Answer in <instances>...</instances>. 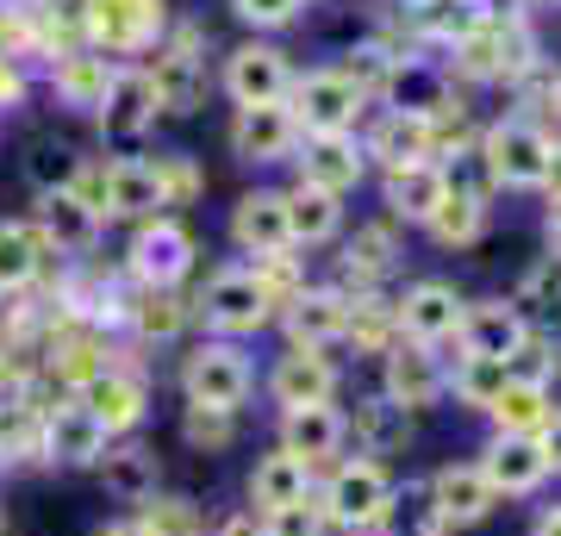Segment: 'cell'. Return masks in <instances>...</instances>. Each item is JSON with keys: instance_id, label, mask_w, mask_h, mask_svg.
Returning <instances> with one entry per match:
<instances>
[{"instance_id": "obj_1", "label": "cell", "mask_w": 561, "mask_h": 536, "mask_svg": "<svg viewBox=\"0 0 561 536\" xmlns=\"http://www.w3.org/2000/svg\"><path fill=\"white\" fill-rule=\"evenodd\" d=\"M312 499H319V512H324V524H331V536L387 531V524L400 517V480H393V468H387V461H375V456H337L319 475Z\"/></svg>"}, {"instance_id": "obj_2", "label": "cell", "mask_w": 561, "mask_h": 536, "mask_svg": "<svg viewBox=\"0 0 561 536\" xmlns=\"http://www.w3.org/2000/svg\"><path fill=\"white\" fill-rule=\"evenodd\" d=\"M194 318L206 324V338H231V343H250L275 324V299L250 275V262H225L201 281L194 294Z\"/></svg>"}, {"instance_id": "obj_3", "label": "cell", "mask_w": 561, "mask_h": 536, "mask_svg": "<svg viewBox=\"0 0 561 536\" xmlns=\"http://www.w3.org/2000/svg\"><path fill=\"white\" fill-rule=\"evenodd\" d=\"M69 194H81L106 225H144L162 213V187L150 157H113V162H88L81 157Z\"/></svg>"}, {"instance_id": "obj_4", "label": "cell", "mask_w": 561, "mask_h": 536, "mask_svg": "<svg viewBox=\"0 0 561 536\" xmlns=\"http://www.w3.org/2000/svg\"><path fill=\"white\" fill-rule=\"evenodd\" d=\"M175 387L187 406H219V412H243L256 394V362L231 338H201L175 368Z\"/></svg>"}, {"instance_id": "obj_5", "label": "cell", "mask_w": 561, "mask_h": 536, "mask_svg": "<svg viewBox=\"0 0 561 536\" xmlns=\"http://www.w3.org/2000/svg\"><path fill=\"white\" fill-rule=\"evenodd\" d=\"M549 132H542L530 113H505V119H493L474 138V150H481V169L486 181H493V194L500 187H512V194H542V169H549Z\"/></svg>"}, {"instance_id": "obj_6", "label": "cell", "mask_w": 561, "mask_h": 536, "mask_svg": "<svg viewBox=\"0 0 561 536\" xmlns=\"http://www.w3.org/2000/svg\"><path fill=\"white\" fill-rule=\"evenodd\" d=\"M81 44L101 57H144L169 32V0H81Z\"/></svg>"}, {"instance_id": "obj_7", "label": "cell", "mask_w": 561, "mask_h": 536, "mask_svg": "<svg viewBox=\"0 0 561 536\" xmlns=\"http://www.w3.org/2000/svg\"><path fill=\"white\" fill-rule=\"evenodd\" d=\"M144 76H150L157 113H175V119L201 113V100H206V38H201V25L194 20H169L157 57L144 62Z\"/></svg>"}, {"instance_id": "obj_8", "label": "cell", "mask_w": 561, "mask_h": 536, "mask_svg": "<svg viewBox=\"0 0 561 536\" xmlns=\"http://www.w3.org/2000/svg\"><path fill=\"white\" fill-rule=\"evenodd\" d=\"M194 262H201L194 231H187L175 213H157V219L131 225V243H125L119 275L131 281V287H187Z\"/></svg>"}, {"instance_id": "obj_9", "label": "cell", "mask_w": 561, "mask_h": 536, "mask_svg": "<svg viewBox=\"0 0 561 536\" xmlns=\"http://www.w3.org/2000/svg\"><path fill=\"white\" fill-rule=\"evenodd\" d=\"M287 113H294V125H300V138H350V132L362 125V113H368V100H362L356 81L331 62V69H306V76H294V88H287Z\"/></svg>"}, {"instance_id": "obj_10", "label": "cell", "mask_w": 561, "mask_h": 536, "mask_svg": "<svg viewBox=\"0 0 561 536\" xmlns=\"http://www.w3.org/2000/svg\"><path fill=\"white\" fill-rule=\"evenodd\" d=\"M381 399H393L405 418H419V412H431V406H443V399H449V356H443V350H431V343L400 338L381 356Z\"/></svg>"}, {"instance_id": "obj_11", "label": "cell", "mask_w": 561, "mask_h": 536, "mask_svg": "<svg viewBox=\"0 0 561 536\" xmlns=\"http://www.w3.org/2000/svg\"><path fill=\"white\" fill-rule=\"evenodd\" d=\"M419 493H424V512L437 517L443 531H474V524H486V517L500 512V493L486 487V475L474 461H443V468H431V480H424Z\"/></svg>"}, {"instance_id": "obj_12", "label": "cell", "mask_w": 561, "mask_h": 536, "mask_svg": "<svg viewBox=\"0 0 561 536\" xmlns=\"http://www.w3.org/2000/svg\"><path fill=\"white\" fill-rule=\"evenodd\" d=\"M262 394H268L275 412H294V406H337L343 368L331 362V350H280L275 368L262 375Z\"/></svg>"}, {"instance_id": "obj_13", "label": "cell", "mask_w": 561, "mask_h": 536, "mask_svg": "<svg viewBox=\"0 0 561 536\" xmlns=\"http://www.w3.org/2000/svg\"><path fill=\"white\" fill-rule=\"evenodd\" d=\"M219 88L231 94V106H275V100H287V88H294V62H287L280 44L250 38V44H238V50H225Z\"/></svg>"}, {"instance_id": "obj_14", "label": "cell", "mask_w": 561, "mask_h": 536, "mask_svg": "<svg viewBox=\"0 0 561 536\" xmlns=\"http://www.w3.org/2000/svg\"><path fill=\"white\" fill-rule=\"evenodd\" d=\"M32 225H38V238L50 243V256L57 262H88L94 250H101V238H106V219L81 194H69V187L32 199Z\"/></svg>"}, {"instance_id": "obj_15", "label": "cell", "mask_w": 561, "mask_h": 536, "mask_svg": "<svg viewBox=\"0 0 561 536\" xmlns=\"http://www.w3.org/2000/svg\"><path fill=\"white\" fill-rule=\"evenodd\" d=\"M275 449L300 456L312 475H324L337 456H350L343 406H294V412H275Z\"/></svg>"}, {"instance_id": "obj_16", "label": "cell", "mask_w": 561, "mask_h": 536, "mask_svg": "<svg viewBox=\"0 0 561 536\" xmlns=\"http://www.w3.org/2000/svg\"><path fill=\"white\" fill-rule=\"evenodd\" d=\"M69 399H81L88 412L101 418L106 437L119 443V437H131L144 418H150V375H144V368H113V362H106L101 375L88 380V387H76Z\"/></svg>"}, {"instance_id": "obj_17", "label": "cell", "mask_w": 561, "mask_h": 536, "mask_svg": "<svg viewBox=\"0 0 561 536\" xmlns=\"http://www.w3.org/2000/svg\"><path fill=\"white\" fill-rule=\"evenodd\" d=\"M275 324L287 331V350H337L343 324H350V294H337L331 281H306L300 294L280 306Z\"/></svg>"}, {"instance_id": "obj_18", "label": "cell", "mask_w": 561, "mask_h": 536, "mask_svg": "<svg viewBox=\"0 0 561 536\" xmlns=\"http://www.w3.org/2000/svg\"><path fill=\"white\" fill-rule=\"evenodd\" d=\"M362 157L368 169H412V162H437V138H431V119L419 106H381L375 125L362 132Z\"/></svg>"}, {"instance_id": "obj_19", "label": "cell", "mask_w": 561, "mask_h": 536, "mask_svg": "<svg viewBox=\"0 0 561 536\" xmlns=\"http://www.w3.org/2000/svg\"><path fill=\"white\" fill-rule=\"evenodd\" d=\"M187 324H194V294H181V287H131V281H125L119 331L131 343H144V350L181 343L187 338Z\"/></svg>"}, {"instance_id": "obj_20", "label": "cell", "mask_w": 561, "mask_h": 536, "mask_svg": "<svg viewBox=\"0 0 561 536\" xmlns=\"http://www.w3.org/2000/svg\"><path fill=\"white\" fill-rule=\"evenodd\" d=\"M461 287L456 281H437L424 275L412 281L400 299H393V318H400V338L412 343H431V350H443V343H456V324H461Z\"/></svg>"}, {"instance_id": "obj_21", "label": "cell", "mask_w": 561, "mask_h": 536, "mask_svg": "<svg viewBox=\"0 0 561 536\" xmlns=\"http://www.w3.org/2000/svg\"><path fill=\"white\" fill-rule=\"evenodd\" d=\"M106 443L113 437L101 431V418L88 412L81 399H50L44 406V468H88L94 475Z\"/></svg>"}, {"instance_id": "obj_22", "label": "cell", "mask_w": 561, "mask_h": 536, "mask_svg": "<svg viewBox=\"0 0 561 536\" xmlns=\"http://www.w3.org/2000/svg\"><path fill=\"white\" fill-rule=\"evenodd\" d=\"M300 150V125L287 113V100L275 106H238L231 113V157L250 162V169H275V162H294Z\"/></svg>"}, {"instance_id": "obj_23", "label": "cell", "mask_w": 561, "mask_h": 536, "mask_svg": "<svg viewBox=\"0 0 561 536\" xmlns=\"http://www.w3.org/2000/svg\"><path fill=\"white\" fill-rule=\"evenodd\" d=\"M400 262V225L387 219H368L356 225V238H343V256H337V294H381V281L393 275Z\"/></svg>"}, {"instance_id": "obj_24", "label": "cell", "mask_w": 561, "mask_h": 536, "mask_svg": "<svg viewBox=\"0 0 561 536\" xmlns=\"http://www.w3.org/2000/svg\"><path fill=\"white\" fill-rule=\"evenodd\" d=\"M225 238H231V250H238V256H250V262L294 250V238H287V199H280V187H250V194H238L231 219H225Z\"/></svg>"}, {"instance_id": "obj_25", "label": "cell", "mask_w": 561, "mask_h": 536, "mask_svg": "<svg viewBox=\"0 0 561 536\" xmlns=\"http://www.w3.org/2000/svg\"><path fill=\"white\" fill-rule=\"evenodd\" d=\"M94 125H101L106 144H144L150 138V125H157V94H150L144 62H119V69H113V88H106Z\"/></svg>"}, {"instance_id": "obj_26", "label": "cell", "mask_w": 561, "mask_h": 536, "mask_svg": "<svg viewBox=\"0 0 561 536\" xmlns=\"http://www.w3.org/2000/svg\"><path fill=\"white\" fill-rule=\"evenodd\" d=\"M474 468H481L486 487L500 493V505L505 499H537L542 487H549V461H542L537 437H486Z\"/></svg>"}, {"instance_id": "obj_27", "label": "cell", "mask_w": 561, "mask_h": 536, "mask_svg": "<svg viewBox=\"0 0 561 536\" xmlns=\"http://www.w3.org/2000/svg\"><path fill=\"white\" fill-rule=\"evenodd\" d=\"M524 331H530V318L518 312V299H468L461 306V324H456V350L461 356H493L505 362L512 350L524 343Z\"/></svg>"}, {"instance_id": "obj_28", "label": "cell", "mask_w": 561, "mask_h": 536, "mask_svg": "<svg viewBox=\"0 0 561 536\" xmlns=\"http://www.w3.org/2000/svg\"><path fill=\"white\" fill-rule=\"evenodd\" d=\"M294 169L306 181V187H324V194L350 199L368 181V157H362V138L350 132V138H300V150H294Z\"/></svg>"}, {"instance_id": "obj_29", "label": "cell", "mask_w": 561, "mask_h": 536, "mask_svg": "<svg viewBox=\"0 0 561 536\" xmlns=\"http://www.w3.org/2000/svg\"><path fill=\"white\" fill-rule=\"evenodd\" d=\"M94 475H101L106 499H119V505H131V512H138L144 499L162 493V461H157V449H144V443H131V437L106 443V456L94 461Z\"/></svg>"}, {"instance_id": "obj_30", "label": "cell", "mask_w": 561, "mask_h": 536, "mask_svg": "<svg viewBox=\"0 0 561 536\" xmlns=\"http://www.w3.org/2000/svg\"><path fill=\"white\" fill-rule=\"evenodd\" d=\"M50 243L38 238V225L32 219H0V306L7 299L32 294L44 275H50Z\"/></svg>"}, {"instance_id": "obj_31", "label": "cell", "mask_w": 561, "mask_h": 536, "mask_svg": "<svg viewBox=\"0 0 561 536\" xmlns=\"http://www.w3.org/2000/svg\"><path fill=\"white\" fill-rule=\"evenodd\" d=\"M113 69L119 62L101 57V50H62V57H50V94H57V106H69V113H101L106 88H113Z\"/></svg>"}, {"instance_id": "obj_32", "label": "cell", "mask_w": 561, "mask_h": 536, "mask_svg": "<svg viewBox=\"0 0 561 536\" xmlns=\"http://www.w3.org/2000/svg\"><path fill=\"white\" fill-rule=\"evenodd\" d=\"M319 475L306 468L300 456H287V449H262L250 461V480H243V499H250V512H275V505H300L312 499Z\"/></svg>"}, {"instance_id": "obj_33", "label": "cell", "mask_w": 561, "mask_h": 536, "mask_svg": "<svg viewBox=\"0 0 561 536\" xmlns=\"http://www.w3.org/2000/svg\"><path fill=\"white\" fill-rule=\"evenodd\" d=\"M343 424H350L356 456L387 461V456H405V449H412V418H405L393 399H381V394L356 399V412H343Z\"/></svg>"}, {"instance_id": "obj_34", "label": "cell", "mask_w": 561, "mask_h": 536, "mask_svg": "<svg viewBox=\"0 0 561 536\" xmlns=\"http://www.w3.org/2000/svg\"><path fill=\"white\" fill-rule=\"evenodd\" d=\"M280 199H287V238H294V250H331L343 238V199L337 194L294 181V187H280Z\"/></svg>"}, {"instance_id": "obj_35", "label": "cell", "mask_w": 561, "mask_h": 536, "mask_svg": "<svg viewBox=\"0 0 561 536\" xmlns=\"http://www.w3.org/2000/svg\"><path fill=\"white\" fill-rule=\"evenodd\" d=\"M443 57H449V81H505V44H500V7L486 13L481 25H468L461 38L443 44Z\"/></svg>"}, {"instance_id": "obj_36", "label": "cell", "mask_w": 561, "mask_h": 536, "mask_svg": "<svg viewBox=\"0 0 561 536\" xmlns=\"http://www.w3.org/2000/svg\"><path fill=\"white\" fill-rule=\"evenodd\" d=\"M481 418L493 424V437H537L542 424L556 418V387H537V380H505L500 399H493Z\"/></svg>"}, {"instance_id": "obj_37", "label": "cell", "mask_w": 561, "mask_h": 536, "mask_svg": "<svg viewBox=\"0 0 561 536\" xmlns=\"http://www.w3.org/2000/svg\"><path fill=\"white\" fill-rule=\"evenodd\" d=\"M443 199V169L437 162H412V169H387L381 175V206L393 225H424Z\"/></svg>"}, {"instance_id": "obj_38", "label": "cell", "mask_w": 561, "mask_h": 536, "mask_svg": "<svg viewBox=\"0 0 561 536\" xmlns=\"http://www.w3.org/2000/svg\"><path fill=\"white\" fill-rule=\"evenodd\" d=\"M486 219H493V199L486 194H461V187H443L437 213L419 225L431 243H443V250H468V243L486 238Z\"/></svg>"}, {"instance_id": "obj_39", "label": "cell", "mask_w": 561, "mask_h": 536, "mask_svg": "<svg viewBox=\"0 0 561 536\" xmlns=\"http://www.w3.org/2000/svg\"><path fill=\"white\" fill-rule=\"evenodd\" d=\"M405 62H412V57H405V50H393L387 38H362L356 50H343V62H337V69H343L350 81H356V94L368 100V106H375V100H387V94H393V81H400V69H405Z\"/></svg>"}, {"instance_id": "obj_40", "label": "cell", "mask_w": 561, "mask_h": 536, "mask_svg": "<svg viewBox=\"0 0 561 536\" xmlns=\"http://www.w3.org/2000/svg\"><path fill=\"white\" fill-rule=\"evenodd\" d=\"M343 343L356 356H387L400 343V318H393V299L381 294H350V324H343Z\"/></svg>"}, {"instance_id": "obj_41", "label": "cell", "mask_w": 561, "mask_h": 536, "mask_svg": "<svg viewBox=\"0 0 561 536\" xmlns=\"http://www.w3.org/2000/svg\"><path fill=\"white\" fill-rule=\"evenodd\" d=\"M505 362H493V356H456L449 362V399H456L461 412H486L493 399H500V387H505Z\"/></svg>"}, {"instance_id": "obj_42", "label": "cell", "mask_w": 561, "mask_h": 536, "mask_svg": "<svg viewBox=\"0 0 561 536\" xmlns=\"http://www.w3.org/2000/svg\"><path fill=\"white\" fill-rule=\"evenodd\" d=\"M518 312L537 324V331H556V318H561V256H542L537 269H524L518 281Z\"/></svg>"}, {"instance_id": "obj_43", "label": "cell", "mask_w": 561, "mask_h": 536, "mask_svg": "<svg viewBox=\"0 0 561 536\" xmlns=\"http://www.w3.org/2000/svg\"><path fill=\"white\" fill-rule=\"evenodd\" d=\"M243 437V412H219V406H181V443L201 456H225Z\"/></svg>"}, {"instance_id": "obj_44", "label": "cell", "mask_w": 561, "mask_h": 536, "mask_svg": "<svg viewBox=\"0 0 561 536\" xmlns=\"http://www.w3.org/2000/svg\"><path fill=\"white\" fill-rule=\"evenodd\" d=\"M131 517L144 524V536H206V512H201V505H194L187 493H157V499H144Z\"/></svg>"}, {"instance_id": "obj_45", "label": "cell", "mask_w": 561, "mask_h": 536, "mask_svg": "<svg viewBox=\"0 0 561 536\" xmlns=\"http://www.w3.org/2000/svg\"><path fill=\"white\" fill-rule=\"evenodd\" d=\"M505 375H512V380H537V387H556V380H561V338L530 324L524 343L505 356Z\"/></svg>"}, {"instance_id": "obj_46", "label": "cell", "mask_w": 561, "mask_h": 536, "mask_svg": "<svg viewBox=\"0 0 561 536\" xmlns=\"http://www.w3.org/2000/svg\"><path fill=\"white\" fill-rule=\"evenodd\" d=\"M150 169H157V187H162V213L169 206H194L206 194L201 162L187 157V150H162V157H150Z\"/></svg>"}, {"instance_id": "obj_47", "label": "cell", "mask_w": 561, "mask_h": 536, "mask_svg": "<svg viewBox=\"0 0 561 536\" xmlns=\"http://www.w3.org/2000/svg\"><path fill=\"white\" fill-rule=\"evenodd\" d=\"M81 169V157L69 150V144H32V157H25V181H32V194H57V187H69Z\"/></svg>"}, {"instance_id": "obj_48", "label": "cell", "mask_w": 561, "mask_h": 536, "mask_svg": "<svg viewBox=\"0 0 561 536\" xmlns=\"http://www.w3.org/2000/svg\"><path fill=\"white\" fill-rule=\"evenodd\" d=\"M262 536H331L319 499H300V505H275V512H256Z\"/></svg>"}, {"instance_id": "obj_49", "label": "cell", "mask_w": 561, "mask_h": 536, "mask_svg": "<svg viewBox=\"0 0 561 536\" xmlns=\"http://www.w3.org/2000/svg\"><path fill=\"white\" fill-rule=\"evenodd\" d=\"M231 13H238L250 32H287V25L306 13V0H231Z\"/></svg>"}, {"instance_id": "obj_50", "label": "cell", "mask_w": 561, "mask_h": 536, "mask_svg": "<svg viewBox=\"0 0 561 536\" xmlns=\"http://www.w3.org/2000/svg\"><path fill=\"white\" fill-rule=\"evenodd\" d=\"M206 536H262V517L250 505H238V512H225V517H206Z\"/></svg>"}, {"instance_id": "obj_51", "label": "cell", "mask_w": 561, "mask_h": 536, "mask_svg": "<svg viewBox=\"0 0 561 536\" xmlns=\"http://www.w3.org/2000/svg\"><path fill=\"white\" fill-rule=\"evenodd\" d=\"M537 449H542V461H549V480H561V406H556V418L537 431Z\"/></svg>"}, {"instance_id": "obj_52", "label": "cell", "mask_w": 561, "mask_h": 536, "mask_svg": "<svg viewBox=\"0 0 561 536\" xmlns=\"http://www.w3.org/2000/svg\"><path fill=\"white\" fill-rule=\"evenodd\" d=\"M530 536H561V499L537 505V517H530Z\"/></svg>"}, {"instance_id": "obj_53", "label": "cell", "mask_w": 561, "mask_h": 536, "mask_svg": "<svg viewBox=\"0 0 561 536\" xmlns=\"http://www.w3.org/2000/svg\"><path fill=\"white\" fill-rule=\"evenodd\" d=\"M542 243H549V256H561V199H549V213H542Z\"/></svg>"}, {"instance_id": "obj_54", "label": "cell", "mask_w": 561, "mask_h": 536, "mask_svg": "<svg viewBox=\"0 0 561 536\" xmlns=\"http://www.w3.org/2000/svg\"><path fill=\"white\" fill-rule=\"evenodd\" d=\"M542 194H549V199H561V138L549 144V169H542Z\"/></svg>"}, {"instance_id": "obj_55", "label": "cell", "mask_w": 561, "mask_h": 536, "mask_svg": "<svg viewBox=\"0 0 561 536\" xmlns=\"http://www.w3.org/2000/svg\"><path fill=\"white\" fill-rule=\"evenodd\" d=\"M94 536H144V524L125 512V517H106V524H94Z\"/></svg>"}, {"instance_id": "obj_56", "label": "cell", "mask_w": 561, "mask_h": 536, "mask_svg": "<svg viewBox=\"0 0 561 536\" xmlns=\"http://www.w3.org/2000/svg\"><path fill=\"white\" fill-rule=\"evenodd\" d=\"M542 100H549V113H556V125H561V76L549 81V94H542Z\"/></svg>"}, {"instance_id": "obj_57", "label": "cell", "mask_w": 561, "mask_h": 536, "mask_svg": "<svg viewBox=\"0 0 561 536\" xmlns=\"http://www.w3.org/2000/svg\"><path fill=\"white\" fill-rule=\"evenodd\" d=\"M362 536H400V531H393V524H387V531H362Z\"/></svg>"}, {"instance_id": "obj_58", "label": "cell", "mask_w": 561, "mask_h": 536, "mask_svg": "<svg viewBox=\"0 0 561 536\" xmlns=\"http://www.w3.org/2000/svg\"><path fill=\"white\" fill-rule=\"evenodd\" d=\"M44 7H81V0H44Z\"/></svg>"}, {"instance_id": "obj_59", "label": "cell", "mask_w": 561, "mask_h": 536, "mask_svg": "<svg viewBox=\"0 0 561 536\" xmlns=\"http://www.w3.org/2000/svg\"><path fill=\"white\" fill-rule=\"evenodd\" d=\"M405 7H437V0H405Z\"/></svg>"}, {"instance_id": "obj_60", "label": "cell", "mask_w": 561, "mask_h": 536, "mask_svg": "<svg viewBox=\"0 0 561 536\" xmlns=\"http://www.w3.org/2000/svg\"><path fill=\"white\" fill-rule=\"evenodd\" d=\"M0 468H7V443H0Z\"/></svg>"}]
</instances>
